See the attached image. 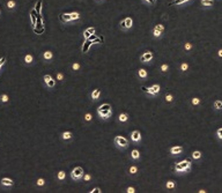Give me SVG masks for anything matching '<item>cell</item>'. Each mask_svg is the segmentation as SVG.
Wrapping results in <instances>:
<instances>
[{"label": "cell", "instance_id": "obj_44", "mask_svg": "<svg viewBox=\"0 0 222 193\" xmlns=\"http://www.w3.org/2000/svg\"><path fill=\"white\" fill-rule=\"evenodd\" d=\"M155 28H156V29H159L160 31H163V30H164L163 26H161V24H159V26H156V27H155Z\"/></svg>", "mask_w": 222, "mask_h": 193}, {"label": "cell", "instance_id": "obj_24", "mask_svg": "<svg viewBox=\"0 0 222 193\" xmlns=\"http://www.w3.org/2000/svg\"><path fill=\"white\" fill-rule=\"evenodd\" d=\"M187 69H189V64L183 63L180 65V71H182V72H186Z\"/></svg>", "mask_w": 222, "mask_h": 193}, {"label": "cell", "instance_id": "obj_15", "mask_svg": "<svg viewBox=\"0 0 222 193\" xmlns=\"http://www.w3.org/2000/svg\"><path fill=\"white\" fill-rule=\"evenodd\" d=\"M41 8H42V0H37L36 6H35V11L37 14H41Z\"/></svg>", "mask_w": 222, "mask_h": 193}, {"label": "cell", "instance_id": "obj_53", "mask_svg": "<svg viewBox=\"0 0 222 193\" xmlns=\"http://www.w3.org/2000/svg\"><path fill=\"white\" fill-rule=\"evenodd\" d=\"M0 14H1V12H0Z\"/></svg>", "mask_w": 222, "mask_h": 193}, {"label": "cell", "instance_id": "obj_38", "mask_svg": "<svg viewBox=\"0 0 222 193\" xmlns=\"http://www.w3.org/2000/svg\"><path fill=\"white\" fill-rule=\"evenodd\" d=\"M37 185H39V186L44 185V179H42V178H41V179H38V180H37Z\"/></svg>", "mask_w": 222, "mask_h": 193}, {"label": "cell", "instance_id": "obj_48", "mask_svg": "<svg viewBox=\"0 0 222 193\" xmlns=\"http://www.w3.org/2000/svg\"><path fill=\"white\" fill-rule=\"evenodd\" d=\"M2 101H4V102H7V101H8V97H7V95H4V96H2Z\"/></svg>", "mask_w": 222, "mask_h": 193}, {"label": "cell", "instance_id": "obj_32", "mask_svg": "<svg viewBox=\"0 0 222 193\" xmlns=\"http://www.w3.org/2000/svg\"><path fill=\"white\" fill-rule=\"evenodd\" d=\"M46 84H48V87H51V88H52V87H54V84H56V81L51 79V80H50V81H49Z\"/></svg>", "mask_w": 222, "mask_h": 193}, {"label": "cell", "instance_id": "obj_18", "mask_svg": "<svg viewBox=\"0 0 222 193\" xmlns=\"http://www.w3.org/2000/svg\"><path fill=\"white\" fill-rule=\"evenodd\" d=\"M94 31H95V29H94V28H89V29H87V30L85 31V34H83V35H85L86 39H87V38H88V37L91 35V32H94Z\"/></svg>", "mask_w": 222, "mask_h": 193}, {"label": "cell", "instance_id": "obj_6", "mask_svg": "<svg viewBox=\"0 0 222 193\" xmlns=\"http://www.w3.org/2000/svg\"><path fill=\"white\" fill-rule=\"evenodd\" d=\"M132 23H133L132 19H131V17H126V19L120 23V24H122V27L124 28V29H130V28L132 27Z\"/></svg>", "mask_w": 222, "mask_h": 193}, {"label": "cell", "instance_id": "obj_28", "mask_svg": "<svg viewBox=\"0 0 222 193\" xmlns=\"http://www.w3.org/2000/svg\"><path fill=\"white\" fill-rule=\"evenodd\" d=\"M192 47H193V45H192L191 43H186V44L184 45V49L186 50V51H191V50H192Z\"/></svg>", "mask_w": 222, "mask_h": 193}, {"label": "cell", "instance_id": "obj_11", "mask_svg": "<svg viewBox=\"0 0 222 193\" xmlns=\"http://www.w3.org/2000/svg\"><path fill=\"white\" fill-rule=\"evenodd\" d=\"M1 184H2L4 186H12V185H13V180L9 179V178H4V179L1 180Z\"/></svg>", "mask_w": 222, "mask_h": 193}, {"label": "cell", "instance_id": "obj_42", "mask_svg": "<svg viewBox=\"0 0 222 193\" xmlns=\"http://www.w3.org/2000/svg\"><path fill=\"white\" fill-rule=\"evenodd\" d=\"M95 38H96V35H94V34H91V35H90V36L88 37L87 39H89V41H91V42H93V39H95Z\"/></svg>", "mask_w": 222, "mask_h": 193}, {"label": "cell", "instance_id": "obj_14", "mask_svg": "<svg viewBox=\"0 0 222 193\" xmlns=\"http://www.w3.org/2000/svg\"><path fill=\"white\" fill-rule=\"evenodd\" d=\"M201 156H202V154L199 150H194L192 153V158H194V160H200Z\"/></svg>", "mask_w": 222, "mask_h": 193}, {"label": "cell", "instance_id": "obj_29", "mask_svg": "<svg viewBox=\"0 0 222 193\" xmlns=\"http://www.w3.org/2000/svg\"><path fill=\"white\" fill-rule=\"evenodd\" d=\"M175 186H176V184H175V182H172V180H170V182L167 183V187L168 188H174Z\"/></svg>", "mask_w": 222, "mask_h": 193}, {"label": "cell", "instance_id": "obj_3", "mask_svg": "<svg viewBox=\"0 0 222 193\" xmlns=\"http://www.w3.org/2000/svg\"><path fill=\"white\" fill-rule=\"evenodd\" d=\"M82 176H83V169L81 167L74 168L73 170H72V172H71V177H72V179H74V180H79Z\"/></svg>", "mask_w": 222, "mask_h": 193}, {"label": "cell", "instance_id": "obj_22", "mask_svg": "<svg viewBox=\"0 0 222 193\" xmlns=\"http://www.w3.org/2000/svg\"><path fill=\"white\" fill-rule=\"evenodd\" d=\"M71 138H72V133H71V132H64L63 133V139L68 140V139H71Z\"/></svg>", "mask_w": 222, "mask_h": 193}, {"label": "cell", "instance_id": "obj_49", "mask_svg": "<svg viewBox=\"0 0 222 193\" xmlns=\"http://www.w3.org/2000/svg\"><path fill=\"white\" fill-rule=\"evenodd\" d=\"M73 68H74V69H78V68H79V65H78V64H74Z\"/></svg>", "mask_w": 222, "mask_h": 193}, {"label": "cell", "instance_id": "obj_2", "mask_svg": "<svg viewBox=\"0 0 222 193\" xmlns=\"http://www.w3.org/2000/svg\"><path fill=\"white\" fill-rule=\"evenodd\" d=\"M97 112L98 115L104 118V119H108L111 116V105L110 104H102L100 105V108L97 109Z\"/></svg>", "mask_w": 222, "mask_h": 193}, {"label": "cell", "instance_id": "obj_26", "mask_svg": "<svg viewBox=\"0 0 222 193\" xmlns=\"http://www.w3.org/2000/svg\"><path fill=\"white\" fill-rule=\"evenodd\" d=\"M216 136L219 140H222V127H220V128L216 130Z\"/></svg>", "mask_w": 222, "mask_h": 193}, {"label": "cell", "instance_id": "obj_45", "mask_svg": "<svg viewBox=\"0 0 222 193\" xmlns=\"http://www.w3.org/2000/svg\"><path fill=\"white\" fill-rule=\"evenodd\" d=\"M217 57H219V58H222V49H220V50L217 51Z\"/></svg>", "mask_w": 222, "mask_h": 193}, {"label": "cell", "instance_id": "obj_23", "mask_svg": "<svg viewBox=\"0 0 222 193\" xmlns=\"http://www.w3.org/2000/svg\"><path fill=\"white\" fill-rule=\"evenodd\" d=\"M138 74H139L140 78H146V76H147V71H146V69H140V71L138 72Z\"/></svg>", "mask_w": 222, "mask_h": 193}, {"label": "cell", "instance_id": "obj_39", "mask_svg": "<svg viewBox=\"0 0 222 193\" xmlns=\"http://www.w3.org/2000/svg\"><path fill=\"white\" fill-rule=\"evenodd\" d=\"M5 61H6V58L5 57H2L1 59H0V68H1V66L5 64Z\"/></svg>", "mask_w": 222, "mask_h": 193}, {"label": "cell", "instance_id": "obj_46", "mask_svg": "<svg viewBox=\"0 0 222 193\" xmlns=\"http://www.w3.org/2000/svg\"><path fill=\"white\" fill-rule=\"evenodd\" d=\"M91 119V115H90V113H87V115H86V120H90Z\"/></svg>", "mask_w": 222, "mask_h": 193}, {"label": "cell", "instance_id": "obj_31", "mask_svg": "<svg viewBox=\"0 0 222 193\" xmlns=\"http://www.w3.org/2000/svg\"><path fill=\"white\" fill-rule=\"evenodd\" d=\"M161 34H162V31H160L159 29H156V28L154 29V36L155 37H160L161 36Z\"/></svg>", "mask_w": 222, "mask_h": 193}, {"label": "cell", "instance_id": "obj_50", "mask_svg": "<svg viewBox=\"0 0 222 193\" xmlns=\"http://www.w3.org/2000/svg\"><path fill=\"white\" fill-rule=\"evenodd\" d=\"M142 91H145V93H148V88H146V87H142Z\"/></svg>", "mask_w": 222, "mask_h": 193}, {"label": "cell", "instance_id": "obj_34", "mask_svg": "<svg viewBox=\"0 0 222 193\" xmlns=\"http://www.w3.org/2000/svg\"><path fill=\"white\" fill-rule=\"evenodd\" d=\"M71 16H72V20H78V19L80 17L78 13H72V14H71Z\"/></svg>", "mask_w": 222, "mask_h": 193}, {"label": "cell", "instance_id": "obj_20", "mask_svg": "<svg viewBox=\"0 0 222 193\" xmlns=\"http://www.w3.org/2000/svg\"><path fill=\"white\" fill-rule=\"evenodd\" d=\"M200 98L199 97H193L192 98V101H191V103H192V105H199L200 104Z\"/></svg>", "mask_w": 222, "mask_h": 193}, {"label": "cell", "instance_id": "obj_9", "mask_svg": "<svg viewBox=\"0 0 222 193\" xmlns=\"http://www.w3.org/2000/svg\"><path fill=\"white\" fill-rule=\"evenodd\" d=\"M93 44V42L91 41H89V39H86L85 44H83V46H82V52H88V50H89L90 45Z\"/></svg>", "mask_w": 222, "mask_h": 193}, {"label": "cell", "instance_id": "obj_33", "mask_svg": "<svg viewBox=\"0 0 222 193\" xmlns=\"http://www.w3.org/2000/svg\"><path fill=\"white\" fill-rule=\"evenodd\" d=\"M64 178H65V172H64V171H59L58 179H60V180H61V179H64Z\"/></svg>", "mask_w": 222, "mask_h": 193}, {"label": "cell", "instance_id": "obj_47", "mask_svg": "<svg viewBox=\"0 0 222 193\" xmlns=\"http://www.w3.org/2000/svg\"><path fill=\"white\" fill-rule=\"evenodd\" d=\"M127 192H128V193H133V192H134V188H133V187H128V188H127Z\"/></svg>", "mask_w": 222, "mask_h": 193}, {"label": "cell", "instance_id": "obj_43", "mask_svg": "<svg viewBox=\"0 0 222 193\" xmlns=\"http://www.w3.org/2000/svg\"><path fill=\"white\" fill-rule=\"evenodd\" d=\"M161 69H162V72H167V69H168V65H162Z\"/></svg>", "mask_w": 222, "mask_h": 193}, {"label": "cell", "instance_id": "obj_40", "mask_svg": "<svg viewBox=\"0 0 222 193\" xmlns=\"http://www.w3.org/2000/svg\"><path fill=\"white\" fill-rule=\"evenodd\" d=\"M137 168L135 167H131V169H130V172H131V173H135V172H137Z\"/></svg>", "mask_w": 222, "mask_h": 193}, {"label": "cell", "instance_id": "obj_7", "mask_svg": "<svg viewBox=\"0 0 222 193\" xmlns=\"http://www.w3.org/2000/svg\"><path fill=\"white\" fill-rule=\"evenodd\" d=\"M131 139H132V141H134V142H139V141L141 140V134H140V132H139V131H133L132 134H131Z\"/></svg>", "mask_w": 222, "mask_h": 193}, {"label": "cell", "instance_id": "obj_27", "mask_svg": "<svg viewBox=\"0 0 222 193\" xmlns=\"http://www.w3.org/2000/svg\"><path fill=\"white\" fill-rule=\"evenodd\" d=\"M24 61H26L27 64H31L32 63V56H30V54L26 56V58H24Z\"/></svg>", "mask_w": 222, "mask_h": 193}, {"label": "cell", "instance_id": "obj_17", "mask_svg": "<svg viewBox=\"0 0 222 193\" xmlns=\"http://www.w3.org/2000/svg\"><path fill=\"white\" fill-rule=\"evenodd\" d=\"M60 17H61V20H63V21H65V22L71 21V20H72V16H71V14H61V15H60Z\"/></svg>", "mask_w": 222, "mask_h": 193}, {"label": "cell", "instance_id": "obj_10", "mask_svg": "<svg viewBox=\"0 0 222 193\" xmlns=\"http://www.w3.org/2000/svg\"><path fill=\"white\" fill-rule=\"evenodd\" d=\"M213 106H214V109L215 110H222V101L221 99H216V101H214V103H213Z\"/></svg>", "mask_w": 222, "mask_h": 193}, {"label": "cell", "instance_id": "obj_19", "mask_svg": "<svg viewBox=\"0 0 222 193\" xmlns=\"http://www.w3.org/2000/svg\"><path fill=\"white\" fill-rule=\"evenodd\" d=\"M150 89H152V91H153V95H156L160 91V86L159 84H154Z\"/></svg>", "mask_w": 222, "mask_h": 193}, {"label": "cell", "instance_id": "obj_8", "mask_svg": "<svg viewBox=\"0 0 222 193\" xmlns=\"http://www.w3.org/2000/svg\"><path fill=\"white\" fill-rule=\"evenodd\" d=\"M152 58H153L152 52H145L141 57V61H149V60H152Z\"/></svg>", "mask_w": 222, "mask_h": 193}, {"label": "cell", "instance_id": "obj_37", "mask_svg": "<svg viewBox=\"0 0 222 193\" xmlns=\"http://www.w3.org/2000/svg\"><path fill=\"white\" fill-rule=\"evenodd\" d=\"M185 1H189V0H175L172 4H177V5H179V4H183Z\"/></svg>", "mask_w": 222, "mask_h": 193}, {"label": "cell", "instance_id": "obj_30", "mask_svg": "<svg viewBox=\"0 0 222 193\" xmlns=\"http://www.w3.org/2000/svg\"><path fill=\"white\" fill-rule=\"evenodd\" d=\"M44 58L45 59H51L52 58V53L50 52V51H46V52L44 53Z\"/></svg>", "mask_w": 222, "mask_h": 193}, {"label": "cell", "instance_id": "obj_1", "mask_svg": "<svg viewBox=\"0 0 222 193\" xmlns=\"http://www.w3.org/2000/svg\"><path fill=\"white\" fill-rule=\"evenodd\" d=\"M191 167H192L191 161H189V160H184V161H182V162H179V163H177V164H176L175 170H176L177 172H187V171H190Z\"/></svg>", "mask_w": 222, "mask_h": 193}, {"label": "cell", "instance_id": "obj_36", "mask_svg": "<svg viewBox=\"0 0 222 193\" xmlns=\"http://www.w3.org/2000/svg\"><path fill=\"white\" fill-rule=\"evenodd\" d=\"M165 99H167V102H171V101H172V99H174V97H172V95H167V96H165Z\"/></svg>", "mask_w": 222, "mask_h": 193}, {"label": "cell", "instance_id": "obj_16", "mask_svg": "<svg viewBox=\"0 0 222 193\" xmlns=\"http://www.w3.org/2000/svg\"><path fill=\"white\" fill-rule=\"evenodd\" d=\"M100 95H101V90H100V89H95V90L91 93V98H93V99H97L98 97H100Z\"/></svg>", "mask_w": 222, "mask_h": 193}, {"label": "cell", "instance_id": "obj_13", "mask_svg": "<svg viewBox=\"0 0 222 193\" xmlns=\"http://www.w3.org/2000/svg\"><path fill=\"white\" fill-rule=\"evenodd\" d=\"M201 5L206 6V7H211L214 5V0H201Z\"/></svg>", "mask_w": 222, "mask_h": 193}, {"label": "cell", "instance_id": "obj_12", "mask_svg": "<svg viewBox=\"0 0 222 193\" xmlns=\"http://www.w3.org/2000/svg\"><path fill=\"white\" fill-rule=\"evenodd\" d=\"M30 17H31L32 26H36V21H37V13H36V11H32L31 13H30Z\"/></svg>", "mask_w": 222, "mask_h": 193}, {"label": "cell", "instance_id": "obj_41", "mask_svg": "<svg viewBox=\"0 0 222 193\" xmlns=\"http://www.w3.org/2000/svg\"><path fill=\"white\" fill-rule=\"evenodd\" d=\"M14 5H15V4H14V1H8V4H7V6H8L9 8H13Z\"/></svg>", "mask_w": 222, "mask_h": 193}, {"label": "cell", "instance_id": "obj_25", "mask_svg": "<svg viewBox=\"0 0 222 193\" xmlns=\"http://www.w3.org/2000/svg\"><path fill=\"white\" fill-rule=\"evenodd\" d=\"M127 119H128V116L126 113H122L119 116V121H126Z\"/></svg>", "mask_w": 222, "mask_h": 193}, {"label": "cell", "instance_id": "obj_4", "mask_svg": "<svg viewBox=\"0 0 222 193\" xmlns=\"http://www.w3.org/2000/svg\"><path fill=\"white\" fill-rule=\"evenodd\" d=\"M115 143H116L118 147H122V148H126L128 146V141H127L126 138H124V136H120L118 135L115 138Z\"/></svg>", "mask_w": 222, "mask_h": 193}, {"label": "cell", "instance_id": "obj_51", "mask_svg": "<svg viewBox=\"0 0 222 193\" xmlns=\"http://www.w3.org/2000/svg\"><path fill=\"white\" fill-rule=\"evenodd\" d=\"M199 192H200V193H206V191H205V190H200Z\"/></svg>", "mask_w": 222, "mask_h": 193}, {"label": "cell", "instance_id": "obj_35", "mask_svg": "<svg viewBox=\"0 0 222 193\" xmlns=\"http://www.w3.org/2000/svg\"><path fill=\"white\" fill-rule=\"evenodd\" d=\"M51 79H52V78H51L50 75H44V82H45V83H48Z\"/></svg>", "mask_w": 222, "mask_h": 193}, {"label": "cell", "instance_id": "obj_5", "mask_svg": "<svg viewBox=\"0 0 222 193\" xmlns=\"http://www.w3.org/2000/svg\"><path fill=\"white\" fill-rule=\"evenodd\" d=\"M184 150V148L182 146H175V147H171L170 148V153L172 154V155H178V154H182Z\"/></svg>", "mask_w": 222, "mask_h": 193}, {"label": "cell", "instance_id": "obj_21", "mask_svg": "<svg viewBox=\"0 0 222 193\" xmlns=\"http://www.w3.org/2000/svg\"><path fill=\"white\" fill-rule=\"evenodd\" d=\"M131 155H132V157L134 158V160H138V158L140 157V153H139L137 149H134V150L132 151V154H131Z\"/></svg>", "mask_w": 222, "mask_h": 193}, {"label": "cell", "instance_id": "obj_52", "mask_svg": "<svg viewBox=\"0 0 222 193\" xmlns=\"http://www.w3.org/2000/svg\"><path fill=\"white\" fill-rule=\"evenodd\" d=\"M146 1H148V2H150V4H152V2H154V0H146Z\"/></svg>", "mask_w": 222, "mask_h": 193}]
</instances>
